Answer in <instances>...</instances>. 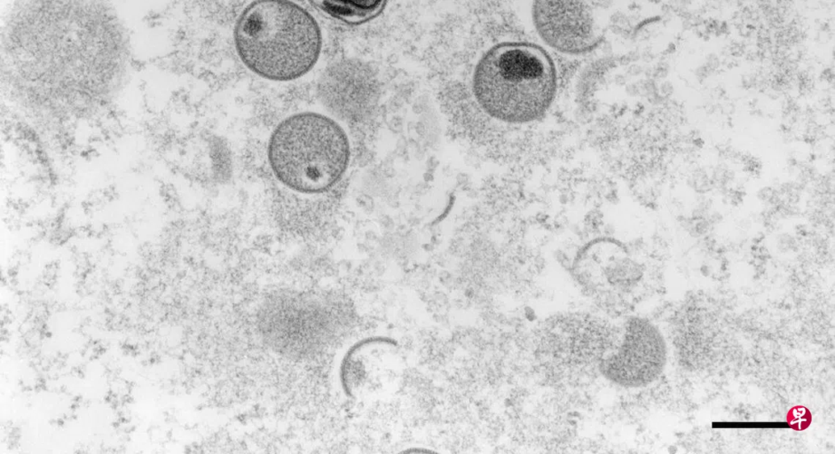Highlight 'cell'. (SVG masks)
I'll use <instances>...</instances> for the list:
<instances>
[{
  "label": "cell",
  "mask_w": 835,
  "mask_h": 454,
  "mask_svg": "<svg viewBox=\"0 0 835 454\" xmlns=\"http://www.w3.org/2000/svg\"><path fill=\"white\" fill-rule=\"evenodd\" d=\"M233 43L242 65L267 81L288 82L309 74L323 49L316 18L294 0H254L239 14Z\"/></svg>",
  "instance_id": "6da1fadb"
},
{
  "label": "cell",
  "mask_w": 835,
  "mask_h": 454,
  "mask_svg": "<svg viewBox=\"0 0 835 454\" xmlns=\"http://www.w3.org/2000/svg\"><path fill=\"white\" fill-rule=\"evenodd\" d=\"M557 90L551 56L529 42H502L477 62L472 91L481 109L505 123L525 124L545 115Z\"/></svg>",
  "instance_id": "7a4b0ae2"
},
{
  "label": "cell",
  "mask_w": 835,
  "mask_h": 454,
  "mask_svg": "<svg viewBox=\"0 0 835 454\" xmlns=\"http://www.w3.org/2000/svg\"><path fill=\"white\" fill-rule=\"evenodd\" d=\"M351 143L335 119L313 111L293 114L272 130L267 159L276 179L300 194L332 189L345 175Z\"/></svg>",
  "instance_id": "3957f363"
},
{
  "label": "cell",
  "mask_w": 835,
  "mask_h": 454,
  "mask_svg": "<svg viewBox=\"0 0 835 454\" xmlns=\"http://www.w3.org/2000/svg\"><path fill=\"white\" fill-rule=\"evenodd\" d=\"M667 348L659 329L649 319L628 317L617 346L599 360L598 370L610 382L626 388L654 382L666 364Z\"/></svg>",
  "instance_id": "277c9868"
},
{
  "label": "cell",
  "mask_w": 835,
  "mask_h": 454,
  "mask_svg": "<svg viewBox=\"0 0 835 454\" xmlns=\"http://www.w3.org/2000/svg\"><path fill=\"white\" fill-rule=\"evenodd\" d=\"M404 361L398 343L388 337H369L353 344L339 367L344 394L355 400H375L398 385Z\"/></svg>",
  "instance_id": "5b68a950"
},
{
  "label": "cell",
  "mask_w": 835,
  "mask_h": 454,
  "mask_svg": "<svg viewBox=\"0 0 835 454\" xmlns=\"http://www.w3.org/2000/svg\"><path fill=\"white\" fill-rule=\"evenodd\" d=\"M571 270L582 289L608 300L628 294L643 275L642 266L627 248L612 239H595L582 247L573 258Z\"/></svg>",
  "instance_id": "8992f818"
},
{
  "label": "cell",
  "mask_w": 835,
  "mask_h": 454,
  "mask_svg": "<svg viewBox=\"0 0 835 454\" xmlns=\"http://www.w3.org/2000/svg\"><path fill=\"white\" fill-rule=\"evenodd\" d=\"M532 20L540 38L560 52L580 55L599 43L594 17L580 0H535Z\"/></svg>",
  "instance_id": "52a82bcc"
},
{
  "label": "cell",
  "mask_w": 835,
  "mask_h": 454,
  "mask_svg": "<svg viewBox=\"0 0 835 454\" xmlns=\"http://www.w3.org/2000/svg\"><path fill=\"white\" fill-rule=\"evenodd\" d=\"M323 15L339 23L358 26L373 20L388 0H309Z\"/></svg>",
  "instance_id": "ba28073f"
},
{
  "label": "cell",
  "mask_w": 835,
  "mask_h": 454,
  "mask_svg": "<svg viewBox=\"0 0 835 454\" xmlns=\"http://www.w3.org/2000/svg\"><path fill=\"white\" fill-rule=\"evenodd\" d=\"M688 184L697 193L705 194L713 188L712 179L703 168L695 169L688 178Z\"/></svg>",
  "instance_id": "9c48e42d"
},
{
  "label": "cell",
  "mask_w": 835,
  "mask_h": 454,
  "mask_svg": "<svg viewBox=\"0 0 835 454\" xmlns=\"http://www.w3.org/2000/svg\"><path fill=\"white\" fill-rule=\"evenodd\" d=\"M734 177V173L725 165L721 164L717 167L713 171L712 174V182L713 184H717L720 187H725Z\"/></svg>",
  "instance_id": "30bf717a"
},
{
  "label": "cell",
  "mask_w": 835,
  "mask_h": 454,
  "mask_svg": "<svg viewBox=\"0 0 835 454\" xmlns=\"http://www.w3.org/2000/svg\"><path fill=\"white\" fill-rule=\"evenodd\" d=\"M757 197L759 200L764 202L772 204L779 202L778 192L769 186L763 187L759 190L757 192Z\"/></svg>",
  "instance_id": "8fae6325"
},
{
  "label": "cell",
  "mask_w": 835,
  "mask_h": 454,
  "mask_svg": "<svg viewBox=\"0 0 835 454\" xmlns=\"http://www.w3.org/2000/svg\"><path fill=\"white\" fill-rule=\"evenodd\" d=\"M706 218L712 225H715L721 222L722 215L719 212H713L710 215H707Z\"/></svg>",
  "instance_id": "7c38bea8"
}]
</instances>
